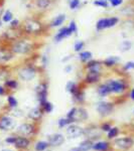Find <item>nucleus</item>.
Segmentation results:
<instances>
[{"label": "nucleus", "instance_id": "obj_1", "mask_svg": "<svg viewBox=\"0 0 134 151\" xmlns=\"http://www.w3.org/2000/svg\"><path fill=\"white\" fill-rule=\"evenodd\" d=\"M40 45L35 37H29V36H20L16 38L9 45V48L14 55H21V57H27L31 55Z\"/></svg>", "mask_w": 134, "mask_h": 151}, {"label": "nucleus", "instance_id": "obj_2", "mask_svg": "<svg viewBox=\"0 0 134 151\" xmlns=\"http://www.w3.org/2000/svg\"><path fill=\"white\" fill-rule=\"evenodd\" d=\"M20 29L22 35L29 37H40L41 35H45V31L48 29V24H45L41 21L40 18L31 16L27 17L21 22Z\"/></svg>", "mask_w": 134, "mask_h": 151}, {"label": "nucleus", "instance_id": "obj_3", "mask_svg": "<svg viewBox=\"0 0 134 151\" xmlns=\"http://www.w3.org/2000/svg\"><path fill=\"white\" fill-rule=\"evenodd\" d=\"M38 68L35 67L33 64H25L19 67L16 70V75L19 80L22 82H30L37 76Z\"/></svg>", "mask_w": 134, "mask_h": 151}, {"label": "nucleus", "instance_id": "obj_4", "mask_svg": "<svg viewBox=\"0 0 134 151\" xmlns=\"http://www.w3.org/2000/svg\"><path fill=\"white\" fill-rule=\"evenodd\" d=\"M105 84L108 86L111 94L122 95L128 90V83L125 79H108Z\"/></svg>", "mask_w": 134, "mask_h": 151}, {"label": "nucleus", "instance_id": "obj_5", "mask_svg": "<svg viewBox=\"0 0 134 151\" xmlns=\"http://www.w3.org/2000/svg\"><path fill=\"white\" fill-rule=\"evenodd\" d=\"M120 19L118 16H108V17H101L97 20L96 24H95V29L96 31H103L105 29L112 28L116 26L119 23Z\"/></svg>", "mask_w": 134, "mask_h": 151}, {"label": "nucleus", "instance_id": "obj_6", "mask_svg": "<svg viewBox=\"0 0 134 151\" xmlns=\"http://www.w3.org/2000/svg\"><path fill=\"white\" fill-rule=\"evenodd\" d=\"M57 0H32V6L37 13H45L55 5Z\"/></svg>", "mask_w": 134, "mask_h": 151}, {"label": "nucleus", "instance_id": "obj_7", "mask_svg": "<svg viewBox=\"0 0 134 151\" xmlns=\"http://www.w3.org/2000/svg\"><path fill=\"white\" fill-rule=\"evenodd\" d=\"M102 79V73L98 70H86L84 76V84L86 85H95L100 83Z\"/></svg>", "mask_w": 134, "mask_h": 151}, {"label": "nucleus", "instance_id": "obj_8", "mask_svg": "<svg viewBox=\"0 0 134 151\" xmlns=\"http://www.w3.org/2000/svg\"><path fill=\"white\" fill-rule=\"evenodd\" d=\"M96 110L99 113V115H101L102 117L109 116V115H111L114 111V104L110 103V102L101 101L97 104Z\"/></svg>", "mask_w": 134, "mask_h": 151}, {"label": "nucleus", "instance_id": "obj_9", "mask_svg": "<svg viewBox=\"0 0 134 151\" xmlns=\"http://www.w3.org/2000/svg\"><path fill=\"white\" fill-rule=\"evenodd\" d=\"M36 98H37L40 105L43 104L45 101H48V83L40 82L35 88Z\"/></svg>", "mask_w": 134, "mask_h": 151}, {"label": "nucleus", "instance_id": "obj_10", "mask_svg": "<svg viewBox=\"0 0 134 151\" xmlns=\"http://www.w3.org/2000/svg\"><path fill=\"white\" fill-rule=\"evenodd\" d=\"M134 144V140L131 137H122V138H117L114 140V146L117 149L121 150H127L131 148Z\"/></svg>", "mask_w": 134, "mask_h": 151}, {"label": "nucleus", "instance_id": "obj_11", "mask_svg": "<svg viewBox=\"0 0 134 151\" xmlns=\"http://www.w3.org/2000/svg\"><path fill=\"white\" fill-rule=\"evenodd\" d=\"M121 16H123L126 19H134V2L129 1L125 5L122 6L119 10Z\"/></svg>", "mask_w": 134, "mask_h": 151}, {"label": "nucleus", "instance_id": "obj_12", "mask_svg": "<svg viewBox=\"0 0 134 151\" xmlns=\"http://www.w3.org/2000/svg\"><path fill=\"white\" fill-rule=\"evenodd\" d=\"M72 35H73V33L71 32V30L68 26H62V27L55 32V36H53V40H55V43L62 42L64 40L70 37V36H72Z\"/></svg>", "mask_w": 134, "mask_h": 151}, {"label": "nucleus", "instance_id": "obj_13", "mask_svg": "<svg viewBox=\"0 0 134 151\" xmlns=\"http://www.w3.org/2000/svg\"><path fill=\"white\" fill-rule=\"evenodd\" d=\"M67 134L71 138H77V137H80V136L84 135L85 130L82 127H80V126L72 123L67 126Z\"/></svg>", "mask_w": 134, "mask_h": 151}, {"label": "nucleus", "instance_id": "obj_14", "mask_svg": "<svg viewBox=\"0 0 134 151\" xmlns=\"http://www.w3.org/2000/svg\"><path fill=\"white\" fill-rule=\"evenodd\" d=\"M84 65V70H98V72H101L103 70V63L102 60H90L89 62H87L86 64L83 65Z\"/></svg>", "mask_w": 134, "mask_h": 151}, {"label": "nucleus", "instance_id": "obj_15", "mask_svg": "<svg viewBox=\"0 0 134 151\" xmlns=\"http://www.w3.org/2000/svg\"><path fill=\"white\" fill-rule=\"evenodd\" d=\"M14 53L11 52L10 48H0V64L5 65L7 63L11 62L14 58Z\"/></svg>", "mask_w": 134, "mask_h": 151}, {"label": "nucleus", "instance_id": "obj_16", "mask_svg": "<svg viewBox=\"0 0 134 151\" xmlns=\"http://www.w3.org/2000/svg\"><path fill=\"white\" fill-rule=\"evenodd\" d=\"M67 20V15L64 13H61L57 15L55 17H53L52 20L50 21V23H48V28H57V27H62L63 24Z\"/></svg>", "mask_w": 134, "mask_h": 151}, {"label": "nucleus", "instance_id": "obj_17", "mask_svg": "<svg viewBox=\"0 0 134 151\" xmlns=\"http://www.w3.org/2000/svg\"><path fill=\"white\" fill-rule=\"evenodd\" d=\"M65 136L63 134H60V133H55V134H53L48 137V144L50 146H53V147H58V146H61L62 144H64L65 142Z\"/></svg>", "mask_w": 134, "mask_h": 151}, {"label": "nucleus", "instance_id": "obj_18", "mask_svg": "<svg viewBox=\"0 0 134 151\" xmlns=\"http://www.w3.org/2000/svg\"><path fill=\"white\" fill-rule=\"evenodd\" d=\"M15 125V122L14 120L9 116H3L0 118V129L4 131L10 130L14 127Z\"/></svg>", "mask_w": 134, "mask_h": 151}, {"label": "nucleus", "instance_id": "obj_19", "mask_svg": "<svg viewBox=\"0 0 134 151\" xmlns=\"http://www.w3.org/2000/svg\"><path fill=\"white\" fill-rule=\"evenodd\" d=\"M102 63H103L104 68L113 69V68L117 67L119 63H120V58H119L118 55H109L105 60H102Z\"/></svg>", "mask_w": 134, "mask_h": 151}, {"label": "nucleus", "instance_id": "obj_20", "mask_svg": "<svg viewBox=\"0 0 134 151\" xmlns=\"http://www.w3.org/2000/svg\"><path fill=\"white\" fill-rule=\"evenodd\" d=\"M35 130V127L33 124H30V123H24V124H21L20 126L17 128V132L20 133L21 135L23 136H28V135H31Z\"/></svg>", "mask_w": 134, "mask_h": 151}, {"label": "nucleus", "instance_id": "obj_21", "mask_svg": "<svg viewBox=\"0 0 134 151\" xmlns=\"http://www.w3.org/2000/svg\"><path fill=\"white\" fill-rule=\"evenodd\" d=\"M74 121L75 122H82V121L88 119V112L86 109L82 108V107H78L76 109V113L74 115Z\"/></svg>", "mask_w": 134, "mask_h": 151}, {"label": "nucleus", "instance_id": "obj_22", "mask_svg": "<svg viewBox=\"0 0 134 151\" xmlns=\"http://www.w3.org/2000/svg\"><path fill=\"white\" fill-rule=\"evenodd\" d=\"M29 144H30L29 139H27L26 137H23V136H18V137H16L15 143H14L15 147L19 148V149H25V148L28 147Z\"/></svg>", "mask_w": 134, "mask_h": 151}, {"label": "nucleus", "instance_id": "obj_23", "mask_svg": "<svg viewBox=\"0 0 134 151\" xmlns=\"http://www.w3.org/2000/svg\"><path fill=\"white\" fill-rule=\"evenodd\" d=\"M43 114V109H41L40 107H35V108H32L28 112V117L31 119V120L37 121L41 118Z\"/></svg>", "mask_w": 134, "mask_h": 151}, {"label": "nucleus", "instance_id": "obj_24", "mask_svg": "<svg viewBox=\"0 0 134 151\" xmlns=\"http://www.w3.org/2000/svg\"><path fill=\"white\" fill-rule=\"evenodd\" d=\"M78 58H79L80 62L84 65V64H86L87 62H89L90 60L93 58V53L90 52V50H82L81 52H79Z\"/></svg>", "mask_w": 134, "mask_h": 151}, {"label": "nucleus", "instance_id": "obj_25", "mask_svg": "<svg viewBox=\"0 0 134 151\" xmlns=\"http://www.w3.org/2000/svg\"><path fill=\"white\" fill-rule=\"evenodd\" d=\"M110 148V144L107 141H98V142L94 143L92 149L95 151H107Z\"/></svg>", "mask_w": 134, "mask_h": 151}, {"label": "nucleus", "instance_id": "obj_26", "mask_svg": "<svg viewBox=\"0 0 134 151\" xmlns=\"http://www.w3.org/2000/svg\"><path fill=\"white\" fill-rule=\"evenodd\" d=\"M97 93L100 97H107L109 96V95H111V92L110 90H109L108 86L105 84V83H103V84H100L98 88H97Z\"/></svg>", "mask_w": 134, "mask_h": 151}, {"label": "nucleus", "instance_id": "obj_27", "mask_svg": "<svg viewBox=\"0 0 134 151\" xmlns=\"http://www.w3.org/2000/svg\"><path fill=\"white\" fill-rule=\"evenodd\" d=\"M19 84L18 81L16 79H7L5 80V83H4V87H5L6 90H16L18 88Z\"/></svg>", "mask_w": 134, "mask_h": 151}, {"label": "nucleus", "instance_id": "obj_28", "mask_svg": "<svg viewBox=\"0 0 134 151\" xmlns=\"http://www.w3.org/2000/svg\"><path fill=\"white\" fill-rule=\"evenodd\" d=\"M13 18H14L13 17V13H12V11L9 10V9H6V10H4L3 12H2L1 21L3 23H9Z\"/></svg>", "mask_w": 134, "mask_h": 151}, {"label": "nucleus", "instance_id": "obj_29", "mask_svg": "<svg viewBox=\"0 0 134 151\" xmlns=\"http://www.w3.org/2000/svg\"><path fill=\"white\" fill-rule=\"evenodd\" d=\"M132 47H133L132 41L129 40H125L120 43V52H129V50L132 48Z\"/></svg>", "mask_w": 134, "mask_h": 151}, {"label": "nucleus", "instance_id": "obj_30", "mask_svg": "<svg viewBox=\"0 0 134 151\" xmlns=\"http://www.w3.org/2000/svg\"><path fill=\"white\" fill-rule=\"evenodd\" d=\"M78 88H79V85L74 81H69L67 83V85H66V90H67V92H69V93H71L72 95L77 91Z\"/></svg>", "mask_w": 134, "mask_h": 151}, {"label": "nucleus", "instance_id": "obj_31", "mask_svg": "<svg viewBox=\"0 0 134 151\" xmlns=\"http://www.w3.org/2000/svg\"><path fill=\"white\" fill-rule=\"evenodd\" d=\"M50 146L48 141H38L35 143V149L36 151H45L48 149V147Z\"/></svg>", "mask_w": 134, "mask_h": 151}, {"label": "nucleus", "instance_id": "obj_32", "mask_svg": "<svg viewBox=\"0 0 134 151\" xmlns=\"http://www.w3.org/2000/svg\"><path fill=\"white\" fill-rule=\"evenodd\" d=\"M93 4L95 6L100 7V8H108L110 6V3H109L108 0H94Z\"/></svg>", "mask_w": 134, "mask_h": 151}, {"label": "nucleus", "instance_id": "obj_33", "mask_svg": "<svg viewBox=\"0 0 134 151\" xmlns=\"http://www.w3.org/2000/svg\"><path fill=\"white\" fill-rule=\"evenodd\" d=\"M20 26H21V22L19 19L13 18L9 22V29H12V30H18V29H20Z\"/></svg>", "mask_w": 134, "mask_h": 151}, {"label": "nucleus", "instance_id": "obj_34", "mask_svg": "<svg viewBox=\"0 0 134 151\" xmlns=\"http://www.w3.org/2000/svg\"><path fill=\"white\" fill-rule=\"evenodd\" d=\"M7 103H8V106L12 109H15L18 105L17 100H16V98L13 95H8V97H7Z\"/></svg>", "mask_w": 134, "mask_h": 151}, {"label": "nucleus", "instance_id": "obj_35", "mask_svg": "<svg viewBox=\"0 0 134 151\" xmlns=\"http://www.w3.org/2000/svg\"><path fill=\"white\" fill-rule=\"evenodd\" d=\"M85 45H86L85 41H83V40H77L76 42H75V45H74V52H78V53L81 52L82 50H84Z\"/></svg>", "mask_w": 134, "mask_h": 151}, {"label": "nucleus", "instance_id": "obj_36", "mask_svg": "<svg viewBox=\"0 0 134 151\" xmlns=\"http://www.w3.org/2000/svg\"><path fill=\"white\" fill-rule=\"evenodd\" d=\"M40 108L43 109V111L45 112V113H50V112L53 111V105L50 103V102H48V101H45L43 104H41L40 105Z\"/></svg>", "mask_w": 134, "mask_h": 151}, {"label": "nucleus", "instance_id": "obj_37", "mask_svg": "<svg viewBox=\"0 0 134 151\" xmlns=\"http://www.w3.org/2000/svg\"><path fill=\"white\" fill-rule=\"evenodd\" d=\"M81 0H69V7L71 10H77L81 7Z\"/></svg>", "mask_w": 134, "mask_h": 151}, {"label": "nucleus", "instance_id": "obj_38", "mask_svg": "<svg viewBox=\"0 0 134 151\" xmlns=\"http://www.w3.org/2000/svg\"><path fill=\"white\" fill-rule=\"evenodd\" d=\"M72 123H75V121L71 118H64V119H60L58 120V127L60 128H64L66 126L70 125Z\"/></svg>", "mask_w": 134, "mask_h": 151}, {"label": "nucleus", "instance_id": "obj_39", "mask_svg": "<svg viewBox=\"0 0 134 151\" xmlns=\"http://www.w3.org/2000/svg\"><path fill=\"white\" fill-rule=\"evenodd\" d=\"M93 141L90 140V139H86L85 141H83V142H81V144H80V146H82L83 148H85V149H87L88 151H89L90 149H92V147H93Z\"/></svg>", "mask_w": 134, "mask_h": 151}, {"label": "nucleus", "instance_id": "obj_40", "mask_svg": "<svg viewBox=\"0 0 134 151\" xmlns=\"http://www.w3.org/2000/svg\"><path fill=\"white\" fill-rule=\"evenodd\" d=\"M68 27L71 30V32L73 33V35H77L78 33V25H77V22L75 20H71L69 25H68Z\"/></svg>", "mask_w": 134, "mask_h": 151}, {"label": "nucleus", "instance_id": "obj_41", "mask_svg": "<svg viewBox=\"0 0 134 151\" xmlns=\"http://www.w3.org/2000/svg\"><path fill=\"white\" fill-rule=\"evenodd\" d=\"M119 133V128L118 127H112L110 130L108 131V138L109 139H113L115 138Z\"/></svg>", "mask_w": 134, "mask_h": 151}, {"label": "nucleus", "instance_id": "obj_42", "mask_svg": "<svg viewBox=\"0 0 134 151\" xmlns=\"http://www.w3.org/2000/svg\"><path fill=\"white\" fill-rule=\"evenodd\" d=\"M122 69L124 72H128V70H134V60H129L126 64H124Z\"/></svg>", "mask_w": 134, "mask_h": 151}, {"label": "nucleus", "instance_id": "obj_43", "mask_svg": "<svg viewBox=\"0 0 134 151\" xmlns=\"http://www.w3.org/2000/svg\"><path fill=\"white\" fill-rule=\"evenodd\" d=\"M48 65V55H43L40 58V67L45 69Z\"/></svg>", "mask_w": 134, "mask_h": 151}, {"label": "nucleus", "instance_id": "obj_44", "mask_svg": "<svg viewBox=\"0 0 134 151\" xmlns=\"http://www.w3.org/2000/svg\"><path fill=\"white\" fill-rule=\"evenodd\" d=\"M109 3H110V6L112 7H119V6L123 5L124 0H110Z\"/></svg>", "mask_w": 134, "mask_h": 151}, {"label": "nucleus", "instance_id": "obj_45", "mask_svg": "<svg viewBox=\"0 0 134 151\" xmlns=\"http://www.w3.org/2000/svg\"><path fill=\"white\" fill-rule=\"evenodd\" d=\"M101 130L102 131H105V132H108L109 130H110V129L112 128V126H111V124L110 123H103L101 125Z\"/></svg>", "mask_w": 134, "mask_h": 151}, {"label": "nucleus", "instance_id": "obj_46", "mask_svg": "<svg viewBox=\"0 0 134 151\" xmlns=\"http://www.w3.org/2000/svg\"><path fill=\"white\" fill-rule=\"evenodd\" d=\"M76 109H77V107H73V108L68 112L67 118H71V119L74 118V115H75V113H76ZM73 120H74V119H73Z\"/></svg>", "mask_w": 134, "mask_h": 151}, {"label": "nucleus", "instance_id": "obj_47", "mask_svg": "<svg viewBox=\"0 0 134 151\" xmlns=\"http://www.w3.org/2000/svg\"><path fill=\"white\" fill-rule=\"evenodd\" d=\"M72 70H73V65H71V64L66 65V67L64 69V72L66 73V74H70Z\"/></svg>", "mask_w": 134, "mask_h": 151}, {"label": "nucleus", "instance_id": "obj_48", "mask_svg": "<svg viewBox=\"0 0 134 151\" xmlns=\"http://www.w3.org/2000/svg\"><path fill=\"white\" fill-rule=\"evenodd\" d=\"M15 140H16V137L15 136H10V137L6 138V143H9V144H14L15 143Z\"/></svg>", "mask_w": 134, "mask_h": 151}, {"label": "nucleus", "instance_id": "obj_49", "mask_svg": "<svg viewBox=\"0 0 134 151\" xmlns=\"http://www.w3.org/2000/svg\"><path fill=\"white\" fill-rule=\"evenodd\" d=\"M69 151H88L87 149H85V148H83L82 146H78V147H73L71 148Z\"/></svg>", "mask_w": 134, "mask_h": 151}, {"label": "nucleus", "instance_id": "obj_50", "mask_svg": "<svg viewBox=\"0 0 134 151\" xmlns=\"http://www.w3.org/2000/svg\"><path fill=\"white\" fill-rule=\"evenodd\" d=\"M5 94H6L5 87H3V86H1V85H0V96H4Z\"/></svg>", "mask_w": 134, "mask_h": 151}, {"label": "nucleus", "instance_id": "obj_51", "mask_svg": "<svg viewBox=\"0 0 134 151\" xmlns=\"http://www.w3.org/2000/svg\"><path fill=\"white\" fill-rule=\"evenodd\" d=\"M73 58V55H66V58H63L62 62H63V63H66V62H68V60H71V58Z\"/></svg>", "mask_w": 134, "mask_h": 151}, {"label": "nucleus", "instance_id": "obj_52", "mask_svg": "<svg viewBox=\"0 0 134 151\" xmlns=\"http://www.w3.org/2000/svg\"><path fill=\"white\" fill-rule=\"evenodd\" d=\"M129 97H130L131 100H133V101H134V88H133V89H131L130 94H129Z\"/></svg>", "mask_w": 134, "mask_h": 151}, {"label": "nucleus", "instance_id": "obj_53", "mask_svg": "<svg viewBox=\"0 0 134 151\" xmlns=\"http://www.w3.org/2000/svg\"><path fill=\"white\" fill-rule=\"evenodd\" d=\"M2 151H12V150H10V149H3Z\"/></svg>", "mask_w": 134, "mask_h": 151}, {"label": "nucleus", "instance_id": "obj_54", "mask_svg": "<svg viewBox=\"0 0 134 151\" xmlns=\"http://www.w3.org/2000/svg\"><path fill=\"white\" fill-rule=\"evenodd\" d=\"M45 151H50V150H45Z\"/></svg>", "mask_w": 134, "mask_h": 151}, {"label": "nucleus", "instance_id": "obj_55", "mask_svg": "<svg viewBox=\"0 0 134 151\" xmlns=\"http://www.w3.org/2000/svg\"><path fill=\"white\" fill-rule=\"evenodd\" d=\"M133 113H134V110H133Z\"/></svg>", "mask_w": 134, "mask_h": 151}, {"label": "nucleus", "instance_id": "obj_56", "mask_svg": "<svg viewBox=\"0 0 134 151\" xmlns=\"http://www.w3.org/2000/svg\"><path fill=\"white\" fill-rule=\"evenodd\" d=\"M133 125H134V122H133Z\"/></svg>", "mask_w": 134, "mask_h": 151}, {"label": "nucleus", "instance_id": "obj_57", "mask_svg": "<svg viewBox=\"0 0 134 151\" xmlns=\"http://www.w3.org/2000/svg\"><path fill=\"white\" fill-rule=\"evenodd\" d=\"M108 1H110V0H108Z\"/></svg>", "mask_w": 134, "mask_h": 151}]
</instances>
